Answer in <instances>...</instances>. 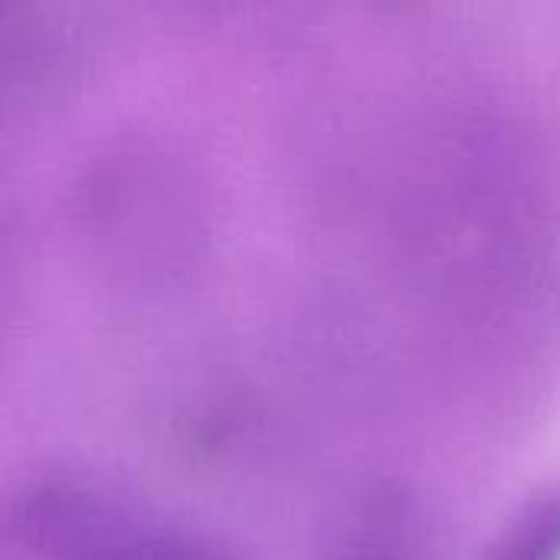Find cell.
Segmentation results:
<instances>
[{
    "instance_id": "cell-2",
    "label": "cell",
    "mask_w": 560,
    "mask_h": 560,
    "mask_svg": "<svg viewBox=\"0 0 560 560\" xmlns=\"http://www.w3.org/2000/svg\"><path fill=\"white\" fill-rule=\"evenodd\" d=\"M486 560H560V479L515 512Z\"/></svg>"
},
{
    "instance_id": "cell-1",
    "label": "cell",
    "mask_w": 560,
    "mask_h": 560,
    "mask_svg": "<svg viewBox=\"0 0 560 560\" xmlns=\"http://www.w3.org/2000/svg\"><path fill=\"white\" fill-rule=\"evenodd\" d=\"M26 532L52 560H233L197 532L85 486L39 489L26 505Z\"/></svg>"
}]
</instances>
